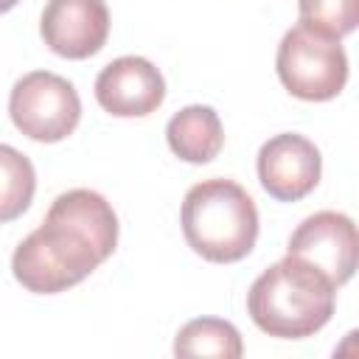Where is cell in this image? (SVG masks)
Here are the masks:
<instances>
[{"label":"cell","instance_id":"6da1fadb","mask_svg":"<svg viewBox=\"0 0 359 359\" xmlns=\"http://www.w3.org/2000/svg\"><path fill=\"white\" fill-rule=\"evenodd\" d=\"M118 247V216L90 188L59 194L42 224L17 244L11 272L34 294H59L93 275Z\"/></svg>","mask_w":359,"mask_h":359},{"label":"cell","instance_id":"7a4b0ae2","mask_svg":"<svg viewBox=\"0 0 359 359\" xmlns=\"http://www.w3.org/2000/svg\"><path fill=\"white\" fill-rule=\"evenodd\" d=\"M337 289L311 264L286 255L266 266L247 292V314L278 339H303L317 334L334 317Z\"/></svg>","mask_w":359,"mask_h":359},{"label":"cell","instance_id":"3957f363","mask_svg":"<svg viewBox=\"0 0 359 359\" xmlns=\"http://www.w3.org/2000/svg\"><path fill=\"white\" fill-rule=\"evenodd\" d=\"M188 247L210 264H236L258 241V208L233 180L213 177L188 188L180 210Z\"/></svg>","mask_w":359,"mask_h":359},{"label":"cell","instance_id":"277c9868","mask_svg":"<svg viewBox=\"0 0 359 359\" xmlns=\"http://www.w3.org/2000/svg\"><path fill=\"white\" fill-rule=\"evenodd\" d=\"M275 67L280 84L300 101H331L348 81V56L339 39L303 22L283 34Z\"/></svg>","mask_w":359,"mask_h":359},{"label":"cell","instance_id":"5b68a950","mask_svg":"<svg viewBox=\"0 0 359 359\" xmlns=\"http://www.w3.org/2000/svg\"><path fill=\"white\" fill-rule=\"evenodd\" d=\"M8 115L25 137L59 143L79 126L81 98L67 79L50 70H31L11 87Z\"/></svg>","mask_w":359,"mask_h":359},{"label":"cell","instance_id":"8992f818","mask_svg":"<svg viewBox=\"0 0 359 359\" xmlns=\"http://www.w3.org/2000/svg\"><path fill=\"white\" fill-rule=\"evenodd\" d=\"M286 255H294L320 269L334 289L345 286L356 272L359 236L351 216L337 210H320L303 219L289 236Z\"/></svg>","mask_w":359,"mask_h":359},{"label":"cell","instance_id":"52a82bcc","mask_svg":"<svg viewBox=\"0 0 359 359\" xmlns=\"http://www.w3.org/2000/svg\"><path fill=\"white\" fill-rule=\"evenodd\" d=\"M323 174L320 149L294 132H280L269 137L258 151V180L261 188L278 202H297L309 196Z\"/></svg>","mask_w":359,"mask_h":359},{"label":"cell","instance_id":"ba28073f","mask_svg":"<svg viewBox=\"0 0 359 359\" xmlns=\"http://www.w3.org/2000/svg\"><path fill=\"white\" fill-rule=\"evenodd\" d=\"M39 34L62 59H90L109 36V8L104 0H48Z\"/></svg>","mask_w":359,"mask_h":359},{"label":"cell","instance_id":"9c48e42d","mask_svg":"<svg viewBox=\"0 0 359 359\" xmlns=\"http://www.w3.org/2000/svg\"><path fill=\"white\" fill-rule=\"evenodd\" d=\"M165 98L163 73L143 56L112 59L95 79V101L115 118H143Z\"/></svg>","mask_w":359,"mask_h":359},{"label":"cell","instance_id":"30bf717a","mask_svg":"<svg viewBox=\"0 0 359 359\" xmlns=\"http://www.w3.org/2000/svg\"><path fill=\"white\" fill-rule=\"evenodd\" d=\"M168 149L185 163H210L224 146V129L219 112L205 104H191L171 115L165 126Z\"/></svg>","mask_w":359,"mask_h":359},{"label":"cell","instance_id":"8fae6325","mask_svg":"<svg viewBox=\"0 0 359 359\" xmlns=\"http://www.w3.org/2000/svg\"><path fill=\"white\" fill-rule=\"evenodd\" d=\"M244 353L241 334L233 323L219 317H196L177 331L174 356H216L238 359Z\"/></svg>","mask_w":359,"mask_h":359},{"label":"cell","instance_id":"7c38bea8","mask_svg":"<svg viewBox=\"0 0 359 359\" xmlns=\"http://www.w3.org/2000/svg\"><path fill=\"white\" fill-rule=\"evenodd\" d=\"M36 191L31 160L8 143H0V224L20 219Z\"/></svg>","mask_w":359,"mask_h":359},{"label":"cell","instance_id":"4fadbf2b","mask_svg":"<svg viewBox=\"0 0 359 359\" xmlns=\"http://www.w3.org/2000/svg\"><path fill=\"white\" fill-rule=\"evenodd\" d=\"M300 22L331 36L342 39L359 25V0H297Z\"/></svg>","mask_w":359,"mask_h":359},{"label":"cell","instance_id":"5bb4252c","mask_svg":"<svg viewBox=\"0 0 359 359\" xmlns=\"http://www.w3.org/2000/svg\"><path fill=\"white\" fill-rule=\"evenodd\" d=\"M20 0H0V14H6V11H11L14 6H17Z\"/></svg>","mask_w":359,"mask_h":359}]
</instances>
